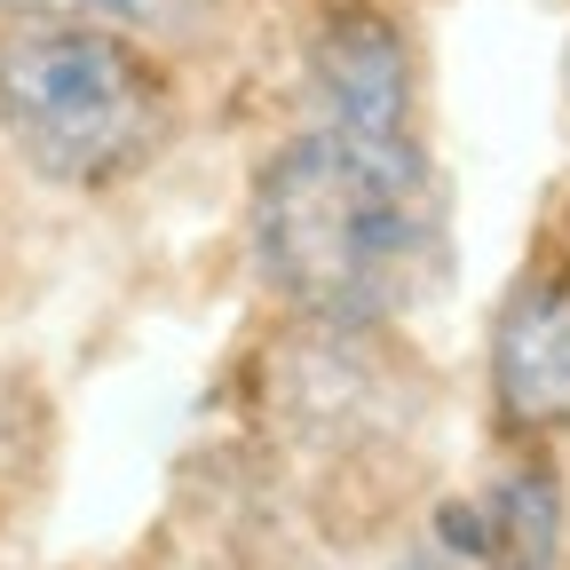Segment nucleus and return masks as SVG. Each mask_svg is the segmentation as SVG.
Wrapping results in <instances>:
<instances>
[{
    "label": "nucleus",
    "instance_id": "nucleus-4",
    "mask_svg": "<svg viewBox=\"0 0 570 570\" xmlns=\"http://www.w3.org/2000/svg\"><path fill=\"white\" fill-rule=\"evenodd\" d=\"M309 104L341 135H420V71L396 17L341 0L309 32Z\"/></svg>",
    "mask_w": 570,
    "mask_h": 570
},
{
    "label": "nucleus",
    "instance_id": "nucleus-3",
    "mask_svg": "<svg viewBox=\"0 0 570 570\" xmlns=\"http://www.w3.org/2000/svg\"><path fill=\"white\" fill-rule=\"evenodd\" d=\"M483 381H491V420L508 444L554 452L570 436V238L547 230L515 285L491 309L483 341Z\"/></svg>",
    "mask_w": 570,
    "mask_h": 570
},
{
    "label": "nucleus",
    "instance_id": "nucleus-7",
    "mask_svg": "<svg viewBox=\"0 0 570 570\" xmlns=\"http://www.w3.org/2000/svg\"><path fill=\"white\" fill-rule=\"evenodd\" d=\"M396 570H499L491 547H483V523H475V508H468V491L444 499V508L420 523V539L396 554Z\"/></svg>",
    "mask_w": 570,
    "mask_h": 570
},
{
    "label": "nucleus",
    "instance_id": "nucleus-5",
    "mask_svg": "<svg viewBox=\"0 0 570 570\" xmlns=\"http://www.w3.org/2000/svg\"><path fill=\"white\" fill-rule=\"evenodd\" d=\"M40 17H71V24H104L119 40H142V48H167V40H190L206 24L214 0H24Z\"/></svg>",
    "mask_w": 570,
    "mask_h": 570
},
{
    "label": "nucleus",
    "instance_id": "nucleus-1",
    "mask_svg": "<svg viewBox=\"0 0 570 570\" xmlns=\"http://www.w3.org/2000/svg\"><path fill=\"white\" fill-rule=\"evenodd\" d=\"M246 238L262 285L317 333H373L436 269V175L420 135L302 127L254 175Z\"/></svg>",
    "mask_w": 570,
    "mask_h": 570
},
{
    "label": "nucleus",
    "instance_id": "nucleus-6",
    "mask_svg": "<svg viewBox=\"0 0 570 570\" xmlns=\"http://www.w3.org/2000/svg\"><path fill=\"white\" fill-rule=\"evenodd\" d=\"M40 285V214L24 198V175L0 167V325H9Z\"/></svg>",
    "mask_w": 570,
    "mask_h": 570
},
{
    "label": "nucleus",
    "instance_id": "nucleus-2",
    "mask_svg": "<svg viewBox=\"0 0 570 570\" xmlns=\"http://www.w3.org/2000/svg\"><path fill=\"white\" fill-rule=\"evenodd\" d=\"M175 135L183 88L159 48L40 9L0 24V159L24 183L104 198L151 175Z\"/></svg>",
    "mask_w": 570,
    "mask_h": 570
}]
</instances>
